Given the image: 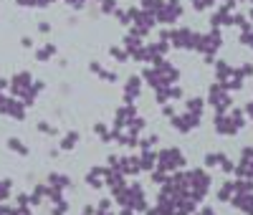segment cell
I'll return each instance as SVG.
<instances>
[{
	"mask_svg": "<svg viewBox=\"0 0 253 215\" xmlns=\"http://www.w3.org/2000/svg\"><path fill=\"white\" fill-rule=\"evenodd\" d=\"M246 112H248V117L253 119V104H248V109H246Z\"/></svg>",
	"mask_w": 253,
	"mask_h": 215,
	"instance_id": "3957f363",
	"label": "cell"
},
{
	"mask_svg": "<svg viewBox=\"0 0 253 215\" xmlns=\"http://www.w3.org/2000/svg\"><path fill=\"white\" fill-rule=\"evenodd\" d=\"M182 165H185V160H182V155L177 152V149H170V152L160 155V167L162 170H175V167H182Z\"/></svg>",
	"mask_w": 253,
	"mask_h": 215,
	"instance_id": "6da1fadb",
	"label": "cell"
},
{
	"mask_svg": "<svg viewBox=\"0 0 253 215\" xmlns=\"http://www.w3.org/2000/svg\"><path fill=\"white\" fill-rule=\"evenodd\" d=\"M236 205H241L243 213L253 215V195H251V192H241V195L236 198Z\"/></svg>",
	"mask_w": 253,
	"mask_h": 215,
	"instance_id": "7a4b0ae2",
	"label": "cell"
}]
</instances>
